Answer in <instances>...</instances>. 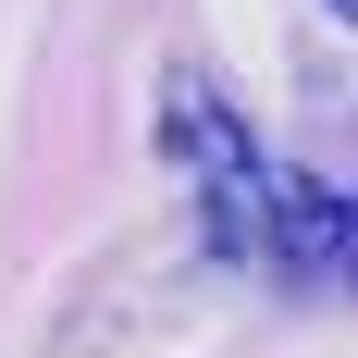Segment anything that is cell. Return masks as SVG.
<instances>
[{"label": "cell", "mask_w": 358, "mask_h": 358, "mask_svg": "<svg viewBox=\"0 0 358 358\" xmlns=\"http://www.w3.org/2000/svg\"><path fill=\"white\" fill-rule=\"evenodd\" d=\"M334 259H346V185H296L272 198V259L259 272H285V285H334Z\"/></svg>", "instance_id": "7a4b0ae2"}, {"label": "cell", "mask_w": 358, "mask_h": 358, "mask_svg": "<svg viewBox=\"0 0 358 358\" xmlns=\"http://www.w3.org/2000/svg\"><path fill=\"white\" fill-rule=\"evenodd\" d=\"M161 136H173V173L185 198H198V235H210V259H272V198H285V173L259 161L248 111L222 99V87H198V74H173L161 87Z\"/></svg>", "instance_id": "6da1fadb"}, {"label": "cell", "mask_w": 358, "mask_h": 358, "mask_svg": "<svg viewBox=\"0 0 358 358\" xmlns=\"http://www.w3.org/2000/svg\"><path fill=\"white\" fill-rule=\"evenodd\" d=\"M334 13H358V0H334Z\"/></svg>", "instance_id": "3957f363"}]
</instances>
